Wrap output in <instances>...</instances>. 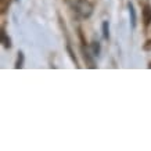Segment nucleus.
<instances>
[{
  "label": "nucleus",
  "instance_id": "obj_5",
  "mask_svg": "<svg viewBox=\"0 0 151 151\" xmlns=\"http://www.w3.org/2000/svg\"><path fill=\"white\" fill-rule=\"evenodd\" d=\"M92 47H93V53H94V55L100 54V43H99V42H93Z\"/></svg>",
  "mask_w": 151,
  "mask_h": 151
},
{
  "label": "nucleus",
  "instance_id": "obj_1",
  "mask_svg": "<svg viewBox=\"0 0 151 151\" xmlns=\"http://www.w3.org/2000/svg\"><path fill=\"white\" fill-rule=\"evenodd\" d=\"M73 7H75V11H76L81 17H83V18L90 17V15H92V13H93L92 4H90L89 1H86V0H76Z\"/></svg>",
  "mask_w": 151,
  "mask_h": 151
},
{
  "label": "nucleus",
  "instance_id": "obj_6",
  "mask_svg": "<svg viewBox=\"0 0 151 151\" xmlns=\"http://www.w3.org/2000/svg\"><path fill=\"white\" fill-rule=\"evenodd\" d=\"M22 64H24V54L22 53H19V55H18V61H17V68H21L22 67Z\"/></svg>",
  "mask_w": 151,
  "mask_h": 151
},
{
  "label": "nucleus",
  "instance_id": "obj_4",
  "mask_svg": "<svg viewBox=\"0 0 151 151\" xmlns=\"http://www.w3.org/2000/svg\"><path fill=\"white\" fill-rule=\"evenodd\" d=\"M103 36H104V39H108V36H110V33H108V21L103 22Z\"/></svg>",
  "mask_w": 151,
  "mask_h": 151
},
{
  "label": "nucleus",
  "instance_id": "obj_3",
  "mask_svg": "<svg viewBox=\"0 0 151 151\" xmlns=\"http://www.w3.org/2000/svg\"><path fill=\"white\" fill-rule=\"evenodd\" d=\"M144 21H146V24L151 22V9L148 7V6L144 9Z\"/></svg>",
  "mask_w": 151,
  "mask_h": 151
},
{
  "label": "nucleus",
  "instance_id": "obj_2",
  "mask_svg": "<svg viewBox=\"0 0 151 151\" xmlns=\"http://www.w3.org/2000/svg\"><path fill=\"white\" fill-rule=\"evenodd\" d=\"M128 9H129V14H130V21H132V25L133 27H136V11H134V9H133L132 3H129L128 4Z\"/></svg>",
  "mask_w": 151,
  "mask_h": 151
},
{
  "label": "nucleus",
  "instance_id": "obj_7",
  "mask_svg": "<svg viewBox=\"0 0 151 151\" xmlns=\"http://www.w3.org/2000/svg\"><path fill=\"white\" fill-rule=\"evenodd\" d=\"M3 42H4V46L6 47H10V39L6 37V35H3Z\"/></svg>",
  "mask_w": 151,
  "mask_h": 151
}]
</instances>
